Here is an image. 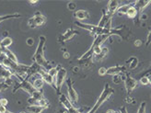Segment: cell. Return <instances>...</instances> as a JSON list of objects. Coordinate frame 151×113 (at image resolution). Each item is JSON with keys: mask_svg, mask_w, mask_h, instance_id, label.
<instances>
[{"mask_svg": "<svg viewBox=\"0 0 151 113\" xmlns=\"http://www.w3.org/2000/svg\"><path fill=\"white\" fill-rule=\"evenodd\" d=\"M0 43H1V46L5 49H9V47L10 46V45H12L13 43V40L12 38H10L9 36L7 37H5L4 39L0 41Z\"/></svg>", "mask_w": 151, "mask_h": 113, "instance_id": "28", "label": "cell"}, {"mask_svg": "<svg viewBox=\"0 0 151 113\" xmlns=\"http://www.w3.org/2000/svg\"><path fill=\"white\" fill-rule=\"evenodd\" d=\"M32 85L36 90H42V88L43 87V85H44V82L42 78H36L32 82Z\"/></svg>", "mask_w": 151, "mask_h": 113, "instance_id": "29", "label": "cell"}, {"mask_svg": "<svg viewBox=\"0 0 151 113\" xmlns=\"http://www.w3.org/2000/svg\"><path fill=\"white\" fill-rule=\"evenodd\" d=\"M146 106H147V103L144 101L140 104V107L138 109L137 113H146Z\"/></svg>", "mask_w": 151, "mask_h": 113, "instance_id": "33", "label": "cell"}, {"mask_svg": "<svg viewBox=\"0 0 151 113\" xmlns=\"http://www.w3.org/2000/svg\"><path fill=\"white\" fill-rule=\"evenodd\" d=\"M74 17L78 19V21H80V20H85V19H89L90 16H89V13L87 10L79 9L74 12Z\"/></svg>", "mask_w": 151, "mask_h": 113, "instance_id": "19", "label": "cell"}, {"mask_svg": "<svg viewBox=\"0 0 151 113\" xmlns=\"http://www.w3.org/2000/svg\"><path fill=\"white\" fill-rule=\"evenodd\" d=\"M122 80L124 82V85H125V88H126V91L127 94L129 95L130 93H132L134 88L137 87V79H134V77H132L131 75H129L128 74H122Z\"/></svg>", "mask_w": 151, "mask_h": 113, "instance_id": "10", "label": "cell"}, {"mask_svg": "<svg viewBox=\"0 0 151 113\" xmlns=\"http://www.w3.org/2000/svg\"><path fill=\"white\" fill-rule=\"evenodd\" d=\"M41 78L43 80L44 83H46V84L50 85L52 87H54L55 89V78L51 77V75L47 73L46 70H43L41 74Z\"/></svg>", "mask_w": 151, "mask_h": 113, "instance_id": "17", "label": "cell"}, {"mask_svg": "<svg viewBox=\"0 0 151 113\" xmlns=\"http://www.w3.org/2000/svg\"><path fill=\"white\" fill-rule=\"evenodd\" d=\"M62 67V65L61 64H57L56 66H55V67H51V68L47 71V73L51 75V77H56V74H57V73H58V71H59V69L61 68Z\"/></svg>", "mask_w": 151, "mask_h": 113, "instance_id": "30", "label": "cell"}, {"mask_svg": "<svg viewBox=\"0 0 151 113\" xmlns=\"http://www.w3.org/2000/svg\"><path fill=\"white\" fill-rule=\"evenodd\" d=\"M43 93H42V90H37V91L32 95L31 96V97L28 99V103L29 105H35L37 106L38 102H39L42 99H43Z\"/></svg>", "mask_w": 151, "mask_h": 113, "instance_id": "15", "label": "cell"}, {"mask_svg": "<svg viewBox=\"0 0 151 113\" xmlns=\"http://www.w3.org/2000/svg\"><path fill=\"white\" fill-rule=\"evenodd\" d=\"M29 3L31 5H35V4L38 3V1H37V0H32V1H29Z\"/></svg>", "mask_w": 151, "mask_h": 113, "instance_id": "43", "label": "cell"}, {"mask_svg": "<svg viewBox=\"0 0 151 113\" xmlns=\"http://www.w3.org/2000/svg\"><path fill=\"white\" fill-rule=\"evenodd\" d=\"M19 89H22V90H24L25 92H27L29 96H32L37 90L34 88L33 85L32 84L31 82H29V79H26L24 78L22 81H20L19 83H18V84L14 87L13 88V93H16L18 90Z\"/></svg>", "mask_w": 151, "mask_h": 113, "instance_id": "5", "label": "cell"}, {"mask_svg": "<svg viewBox=\"0 0 151 113\" xmlns=\"http://www.w3.org/2000/svg\"><path fill=\"white\" fill-rule=\"evenodd\" d=\"M75 24L77 27L85 29V31H88L89 33H91L95 36L98 35H104V34H109L111 35V29H107L105 28H101L98 25H93V24H88V23H82L81 21L76 20Z\"/></svg>", "mask_w": 151, "mask_h": 113, "instance_id": "3", "label": "cell"}, {"mask_svg": "<svg viewBox=\"0 0 151 113\" xmlns=\"http://www.w3.org/2000/svg\"><path fill=\"white\" fill-rule=\"evenodd\" d=\"M120 113H127V109H126V107L125 106H123L120 108Z\"/></svg>", "mask_w": 151, "mask_h": 113, "instance_id": "40", "label": "cell"}, {"mask_svg": "<svg viewBox=\"0 0 151 113\" xmlns=\"http://www.w3.org/2000/svg\"><path fill=\"white\" fill-rule=\"evenodd\" d=\"M59 101L63 105V107L67 110L68 113H82L81 110H79L78 109H77L74 106V104L70 101V99L65 95H64V94L60 95Z\"/></svg>", "mask_w": 151, "mask_h": 113, "instance_id": "9", "label": "cell"}, {"mask_svg": "<svg viewBox=\"0 0 151 113\" xmlns=\"http://www.w3.org/2000/svg\"><path fill=\"white\" fill-rule=\"evenodd\" d=\"M139 82L141 83L142 85L144 86H147L149 84V79H148V77H147V75H144V77H142L140 79H139Z\"/></svg>", "mask_w": 151, "mask_h": 113, "instance_id": "32", "label": "cell"}, {"mask_svg": "<svg viewBox=\"0 0 151 113\" xmlns=\"http://www.w3.org/2000/svg\"><path fill=\"white\" fill-rule=\"evenodd\" d=\"M76 7H77V5H76V3L73 2V1H71V2H69L68 4H67V9H68L69 10H71V11H74L76 9Z\"/></svg>", "mask_w": 151, "mask_h": 113, "instance_id": "35", "label": "cell"}, {"mask_svg": "<svg viewBox=\"0 0 151 113\" xmlns=\"http://www.w3.org/2000/svg\"><path fill=\"white\" fill-rule=\"evenodd\" d=\"M115 111L114 110H112V109H109V110H107V112L106 113H114Z\"/></svg>", "mask_w": 151, "mask_h": 113, "instance_id": "44", "label": "cell"}, {"mask_svg": "<svg viewBox=\"0 0 151 113\" xmlns=\"http://www.w3.org/2000/svg\"><path fill=\"white\" fill-rule=\"evenodd\" d=\"M43 70H45V69H43L42 66H40L39 64H37L36 63L33 62L32 64L29 65V70H28V72H27V75H26V77H25V78L29 80V78L32 77L33 75H35V74H40Z\"/></svg>", "mask_w": 151, "mask_h": 113, "instance_id": "12", "label": "cell"}, {"mask_svg": "<svg viewBox=\"0 0 151 113\" xmlns=\"http://www.w3.org/2000/svg\"><path fill=\"white\" fill-rule=\"evenodd\" d=\"M7 104H9V100H7L6 99H0V105H3V106L6 107Z\"/></svg>", "mask_w": 151, "mask_h": 113, "instance_id": "37", "label": "cell"}, {"mask_svg": "<svg viewBox=\"0 0 151 113\" xmlns=\"http://www.w3.org/2000/svg\"><path fill=\"white\" fill-rule=\"evenodd\" d=\"M134 45L137 47H139L140 45H142V41L140 40H137V41H134Z\"/></svg>", "mask_w": 151, "mask_h": 113, "instance_id": "41", "label": "cell"}, {"mask_svg": "<svg viewBox=\"0 0 151 113\" xmlns=\"http://www.w3.org/2000/svg\"><path fill=\"white\" fill-rule=\"evenodd\" d=\"M150 4H151L150 0H137V1L134 2V6L137 10L138 16H140V15L142 14V11L144 10L146 7Z\"/></svg>", "mask_w": 151, "mask_h": 113, "instance_id": "14", "label": "cell"}, {"mask_svg": "<svg viewBox=\"0 0 151 113\" xmlns=\"http://www.w3.org/2000/svg\"><path fill=\"white\" fill-rule=\"evenodd\" d=\"M19 113H26V112H24V111H21V112H19Z\"/></svg>", "mask_w": 151, "mask_h": 113, "instance_id": "47", "label": "cell"}, {"mask_svg": "<svg viewBox=\"0 0 151 113\" xmlns=\"http://www.w3.org/2000/svg\"><path fill=\"white\" fill-rule=\"evenodd\" d=\"M21 17H22L21 14H19V13H13V14L3 15V16H0V23H2L3 21H6V20L13 19H19Z\"/></svg>", "mask_w": 151, "mask_h": 113, "instance_id": "22", "label": "cell"}, {"mask_svg": "<svg viewBox=\"0 0 151 113\" xmlns=\"http://www.w3.org/2000/svg\"><path fill=\"white\" fill-rule=\"evenodd\" d=\"M66 75H67V71L65 68L62 66L61 68L59 69L56 77H55V92L57 94V96L59 97L61 95V88L63 84L66 80Z\"/></svg>", "mask_w": 151, "mask_h": 113, "instance_id": "6", "label": "cell"}, {"mask_svg": "<svg viewBox=\"0 0 151 113\" xmlns=\"http://www.w3.org/2000/svg\"><path fill=\"white\" fill-rule=\"evenodd\" d=\"M119 7V2L118 1H109L107 5V12L110 13L111 15H114L116 13V10Z\"/></svg>", "mask_w": 151, "mask_h": 113, "instance_id": "20", "label": "cell"}, {"mask_svg": "<svg viewBox=\"0 0 151 113\" xmlns=\"http://www.w3.org/2000/svg\"><path fill=\"white\" fill-rule=\"evenodd\" d=\"M148 79H149V84L151 85V75H150V77H148Z\"/></svg>", "mask_w": 151, "mask_h": 113, "instance_id": "45", "label": "cell"}, {"mask_svg": "<svg viewBox=\"0 0 151 113\" xmlns=\"http://www.w3.org/2000/svg\"><path fill=\"white\" fill-rule=\"evenodd\" d=\"M45 22H46V18H45V16H43L40 11H36L33 16L29 19L28 25L29 28L34 29V28L44 25Z\"/></svg>", "mask_w": 151, "mask_h": 113, "instance_id": "7", "label": "cell"}, {"mask_svg": "<svg viewBox=\"0 0 151 113\" xmlns=\"http://www.w3.org/2000/svg\"><path fill=\"white\" fill-rule=\"evenodd\" d=\"M3 51L5 55L9 58V60H11V61L15 62V63H18V59H17V56L14 54V52H12L9 49H5L3 48Z\"/></svg>", "mask_w": 151, "mask_h": 113, "instance_id": "27", "label": "cell"}, {"mask_svg": "<svg viewBox=\"0 0 151 113\" xmlns=\"http://www.w3.org/2000/svg\"><path fill=\"white\" fill-rule=\"evenodd\" d=\"M126 15H127V17L130 18V19H135L137 17H138V13H137V9H135L134 6V2H133V5L129 7V9H128Z\"/></svg>", "mask_w": 151, "mask_h": 113, "instance_id": "25", "label": "cell"}, {"mask_svg": "<svg viewBox=\"0 0 151 113\" xmlns=\"http://www.w3.org/2000/svg\"><path fill=\"white\" fill-rule=\"evenodd\" d=\"M65 85H66V88H67V93H68V99H70V101L72 103H77L78 100V95L73 87V81L70 77L66 78Z\"/></svg>", "mask_w": 151, "mask_h": 113, "instance_id": "11", "label": "cell"}, {"mask_svg": "<svg viewBox=\"0 0 151 113\" xmlns=\"http://www.w3.org/2000/svg\"><path fill=\"white\" fill-rule=\"evenodd\" d=\"M111 35L109 34H104V35H98L95 36L94 41L91 44L90 48L85 52L84 54H82L78 60L79 63H85L88 61L89 59H91L94 55L99 54L101 51V44L106 41L108 38H110Z\"/></svg>", "mask_w": 151, "mask_h": 113, "instance_id": "1", "label": "cell"}, {"mask_svg": "<svg viewBox=\"0 0 151 113\" xmlns=\"http://www.w3.org/2000/svg\"><path fill=\"white\" fill-rule=\"evenodd\" d=\"M12 75H14V74L9 68H6L5 65L0 64V79L5 81L6 79L11 78Z\"/></svg>", "mask_w": 151, "mask_h": 113, "instance_id": "18", "label": "cell"}, {"mask_svg": "<svg viewBox=\"0 0 151 113\" xmlns=\"http://www.w3.org/2000/svg\"><path fill=\"white\" fill-rule=\"evenodd\" d=\"M108 52H109L108 47H101V51L100 54H97V55H94L95 60H97L98 62L102 61V60L107 56Z\"/></svg>", "mask_w": 151, "mask_h": 113, "instance_id": "23", "label": "cell"}, {"mask_svg": "<svg viewBox=\"0 0 151 113\" xmlns=\"http://www.w3.org/2000/svg\"><path fill=\"white\" fill-rule=\"evenodd\" d=\"M33 40L32 39V38H29V39L27 40V44L29 45V46H32V44H33Z\"/></svg>", "mask_w": 151, "mask_h": 113, "instance_id": "39", "label": "cell"}, {"mask_svg": "<svg viewBox=\"0 0 151 113\" xmlns=\"http://www.w3.org/2000/svg\"><path fill=\"white\" fill-rule=\"evenodd\" d=\"M150 43H151V26L148 27V33H147V37L146 46H148Z\"/></svg>", "mask_w": 151, "mask_h": 113, "instance_id": "34", "label": "cell"}, {"mask_svg": "<svg viewBox=\"0 0 151 113\" xmlns=\"http://www.w3.org/2000/svg\"><path fill=\"white\" fill-rule=\"evenodd\" d=\"M6 113H13V112H11V111H9V110H7V111H6Z\"/></svg>", "mask_w": 151, "mask_h": 113, "instance_id": "46", "label": "cell"}, {"mask_svg": "<svg viewBox=\"0 0 151 113\" xmlns=\"http://www.w3.org/2000/svg\"><path fill=\"white\" fill-rule=\"evenodd\" d=\"M106 72H107V68H105V67H101V68L99 69V71H98V73H99L100 75H106Z\"/></svg>", "mask_w": 151, "mask_h": 113, "instance_id": "36", "label": "cell"}, {"mask_svg": "<svg viewBox=\"0 0 151 113\" xmlns=\"http://www.w3.org/2000/svg\"><path fill=\"white\" fill-rule=\"evenodd\" d=\"M150 64H151V63H150Z\"/></svg>", "mask_w": 151, "mask_h": 113, "instance_id": "49", "label": "cell"}, {"mask_svg": "<svg viewBox=\"0 0 151 113\" xmlns=\"http://www.w3.org/2000/svg\"><path fill=\"white\" fill-rule=\"evenodd\" d=\"M46 44V37L41 35L39 37V41H38L37 48L32 56L33 62L42 66L43 69L48 71L52 66H50V63L44 57V46Z\"/></svg>", "mask_w": 151, "mask_h": 113, "instance_id": "2", "label": "cell"}, {"mask_svg": "<svg viewBox=\"0 0 151 113\" xmlns=\"http://www.w3.org/2000/svg\"><path fill=\"white\" fill-rule=\"evenodd\" d=\"M6 108L3 106V105H0V113H6Z\"/></svg>", "mask_w": 151, "mask_h": 113, "instance_id": "38", "label": "cell"}, {"mask_svg": "<svg viewBox=\"0 0 151 113\" xmlns=\"http://www.w3.org/2000/svg\"><path fill=\"white\" fill-rule=\"evenodd\" d=\"M127 70V67L124 66V65H115V66H111L107 68V72H106V75H117V74H124Z\"/></svg>", "mask_w": 151, "mask_h": 113, "instance_id": "13", "label": "cell"}, {"mask_svg": "<svg viewBox=\"0 0 151 113\" xmlns=\"http://www.w3.org/2000/svg\"><path fill=\"white\" fill-rule=\"evenodd\" d=\"M69 56H70V55H69V54H68L67 51H65V52H64V57H65V59H68Z\"/></svg>", "mask_w": 151, "mask_h": 113, "instance_id": "42", "label": "cell"}, {"mask_svg": "<svg viewBox=\"0 0 151 113\" xmlns=\"http://www.w3.org/2000/svg\"><path fill=\"white\" fill-rule=\"evenodd\" d=\"M121 74L113 75V77H112V82L114 83V84L118 85V84H120V83H121V81H123L122 80V75H121Z\"/></svg>", "mask_w": 151, "mask_h": 113, "instance_id": "31", "label": "cell"}, {"mask_svg": "<svg viewBox=\"0 0 151 113\" xmlns=\"http://www.w3.org/2000/svg\"><path fill=\"white\" fill-rule=\"evenodd\" d=\"M126 64L128 65V68L131 69V70L137 68V65H138V58L135 57V56H132L127 60Z\"/></svg>", "mask_w": 151, "mask_h": 113, "instance_id": "21", "label": "cell"}, {"mask_svg": "<svg viewBox=\"0 0 151 113\" xmlns=\"http://www.w3.org/2000/svg\"><path fill=\"white\" fill-rule=\"evenodd\" d=\"M114 113H116V112H114Z\"/></svg>", "mask_w": 151, "mask_h": 113, "instance_id": "48", "label": "cell"}, {"mask_svg": "<svg viewBox=\"0 0 151 113\" xmlns=\"http://www.w3.org/2000/svg\"><path fill=\"white\" fill-rule=\"evenodd\" d=\"M112 15H111L110 13H108L107 11H105L104 9L102 10V16H101V19H100L99 23H98V26L101 27V28H104L106 26L109 22L112 19Z\"/></svg>", "mask_w": 151, "mask_h": 113, "instance_id": "16", "label": "cell"}, {"mask_svg": "<svg viewBox=\"0 0 151 113\" xmlns=\"http://www.w3.org/2000/svg\"><path fill=\"white\" fill-rule=\"evenodd\" d=\"M114 93V90H113L109 84H106L102 90V92L101 93L100 97H98V100L96 101V103L94 104V106L92 107V109L88 110L87 113H96L98 111V109H99L101 107V105L106 101L109 97Z\"/></svg>", "mask_w": 151, "mask_h": 113, "instance_id": "4", "label": "cell"}, {"mask_svg": "<svg viewBox=\"0 0 151 113\" xmlns=\"http://www.w3.org/2000/svg\"><path fill=\"white\" fill-rule=\"evenodd\" d=\"M26 109L29 113H42V111H43L46 109L42 108V107H39V106H35V105H29V106L27 107Z\"/></svg>", "mask_w": 151, "mask_h": 113, "instance_id": "24", "label": "cell"}, {"mask_svg": "<svg viewBox=\"0 0 151 113\" xmlns=\"http://www.w3.org/2000/svg\"><path fill=\"white\" fill-rule=\"evenodd\" d=\"M133 5V3H129V4H126V5H123V6H120L118 7V9L116 10V13L118 15H126L128 9L129 7Z\"/></svg>", "mask_w": 151, "mask_h": 113, "instance_id": "26", "label": "cell"}, {"mask_svg": "<svg viewBox=\"0 0 151 113\" xmlns=\"http://www.w3.org/2000/svg\"><path fill=\"white\" fill-rule=\"evenodd\" d=\"M78 34H79V32L78 29H76L74 28H69V29H67L64 33L58 36L57 41L59 44L64 45L66 41L72 40L76 35H78Z\"/></svg>", "mask_w": 151, "mask_h": 113, "instance_id": "8", "label": "cell"}]
</instances>
